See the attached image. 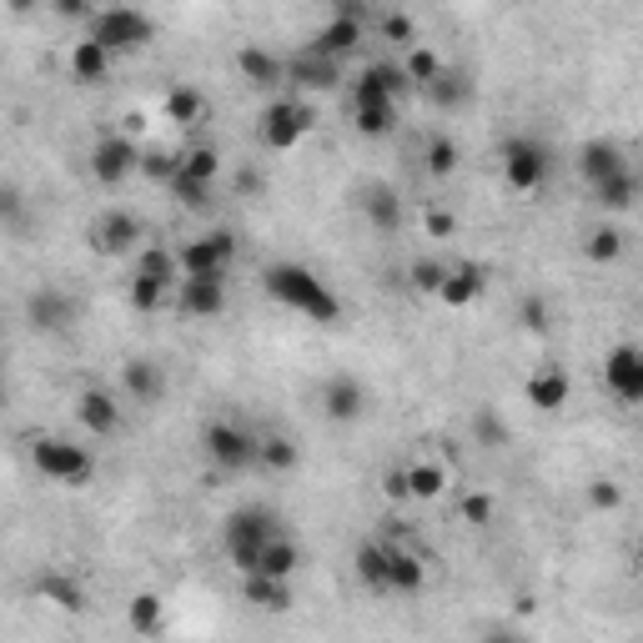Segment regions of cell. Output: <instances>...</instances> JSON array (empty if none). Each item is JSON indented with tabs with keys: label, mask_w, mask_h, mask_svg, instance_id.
<instances>
[{
	"label": "cell",
	"mask_w": 643,
	"mask_h": 643,
	"mask_svg": "<svg viewBox=\"0 0 643 643\" xmlns=\"http://www.w3.org/2000/svg\"><path fill=\"white\" fill-rule=\"evenodd\" d=\"M498 162H503V181L513 187V192H523V196L543 192V181L553 177V151H548L538 137H523V131L503 141Z\"/></svg>",
	"instance_id": "5b68a950"
},
{
	"label": "cell",
	"mask_w": 643,
	"mask_h": 643,
	"mask_svg": "<svg viewBox=\"0 0 643 643\" xmlns=\"http://www.w3.org/2000/svg\"><path fill=\"white\" fill-rule=\"evenodd\" d=\"M76 322V297L66 287H36L26 297V327L41 337H61Z\"/></svg>",
	"instance_id": "4fadbf2b"
},
{
	"label": "cell",
	"mask_w": 643,
	"mask_h": 643,
	"mask_svg": "<svg viewBox=\"0 0 643 643\" xmlns=\"http://www.w3.org/2000/svg\"><path fill=\"white\" fill-rule=\"evenodd\" d=\"M397 66H402V76H408V86H427V81H433V76H438V70H442V61H438V55H433V51H427V46H412V51L402 55Z\"/></svg>",
	"instance_id": "7bdbcfd3"
},
{
	"label": "cell",
	"mask_w": 643,
	"mask_h": 643,
	"mask_svg": "<svg viewBox=\"0 0 643 643\" xmlns=\"http://www.w3.org/2000/svg\"><path fill=\"white\" fill-rule=\"evenodd\" d=\"M202 452L217 473H247V467H257V433L217 417V423L202 427Z\"/></svg>",
	"instance_id": "8992f818"
},
{
	"label": "cell",
	"mask_w": 643,
	"mask_h": 643,
	"mask_svg": "<svg viewBox=\"0 0 643 643\" xmlns=\"http://www.w3.org/2000/svg\"><path fill=\"white\" fill-rule=\"evenodd\" d=\"M282 533H287V528H282V518H277L267 503H242V507L227 513V523H221V548H227V558H232L236 574L252 578L257 574L261 548Z\"/></svg>",
	"instance_id": "7a4b0ae2"
},
{
	"label": "cell",
	"mask_w": 643,
	"mask_h": 643,
	"mask_svg": "<svg viewBox=\"0 0 643 643\" xmlns=\"http://www.w3.org/2000/svg\"><path fill=\"white\" fill-rule=\"evenodd\" d=\"M126 297H131V307H137V312H162L166 307V297H171V287H166V282H156V277H131V282H126Z\"/></svg>",
	"instance_id": "f35d334b"
},
{
	"label": "cell",
	"mask_w": 643,
	"mask_h": 643,
	"mask_svg": "<svg viewBox=\"0 0 643 643\" xmlns=\"http://www.w3.org/2000/svg\"><path fill=\"white\" fill-rule=\"evenodd\" d=\"M383 498L387 503H408V478H402V467H387L383 473Z\"/></svg>",
	"instance_id": "db71d44e"
},
{
	"label": "cell",
	"mask_w": 643,
	"mask_h": 643,
	"mask_svg": "<svg viewBox=\"0 0 643 643\" xmlns=\"http://www.w3.org/2000/svg\"><path fill=\"white\" fill-rule=\"evenodd\" d=\"M523 397H528V408L538 412H558L568 397H574V383H568V372L563 368H538L528 383H523Z\"/></svg>",
	"instance_id": "7402d4cb"
},
{
	"label": "cell",
	"mask_w": 643,
	"mask_h": 643,
	"mask_svg": "<svg viewBox=\"0 0 643 643\" xmlns=\"http://www.w3.org/2000/svg\"><path fill=\"white\" fill-rule=\"evenodd\" d=\"M352 126L362 137H393L397 131V106H352Z\"/></svg>",
	"instance_id": "ab89813d"
},
{
	"label": "cell",
	"mask_w": 643,
	"mask_h": 643,
	"mask_svg": "<svg viewBox=\"0 0 643 643\" xmlns=\"http://www.w3.org/2000/svg\"><path fill=\"white\" fill-rule=\"evenodd\" d=\"M402 97H408V76L397 61H372V66L357 70L352 106H397Z\"/></svg>",
	"instance_id": "8fae6325"
},
{
	"label": "cell",
	"mask_w": 643,
	"mask_h": 643,
	"mask_svg": "<svg viewBox=\"0 0 643 643\" xmlns=\"http://www.w3.org/2000/svg\"><path fill=\"white\" fill-rule=\"evenodd\" d=\"M76 423H81L86 433H97V438L116 433V427H121V397L106 393V387H81V393H76Z\"/></svg>",
	"instance_id": "ac0fdd59"
},
{
	"label": "cell",
	"mask_w": 643,
	"mask_h": 643,
	"mask_svg": "<svg viewBox=\"0 0 643 643\" xmlns=\"http://www.w3.org/2000/svg\"><path fill=\"white\" fill-rule=\"evenodd\" d=\"M177 307L187 317H221L227 312V277H181L177 282Z\"/></svg>",
	"instance_id": "9a60e30c"
},
{
	"label": "cell",
	"mask_w": 643,
	"mask_h": 643,
	"mask_svg": "<svg viewBox=\"0 0 643 643\" xmlns=\"http://www.w3.org/2000/svg\"><path fill=\"white\" fill-rule=\"evenodd\" d=\"M121 387H126V397H137V402H162V397H166L162 362H151V357H131L126 372H121Z\"/></svg>",
	"instance_id": "d4e9b609"
},
{
	"label": "cell",
	"mask_w": 643,
	"mask_h": 643,
	"mask_svg": "<svg viewBox=\"0 0 643 643\" xmlns=\"http://www.w3.org/2000/svg\"><path fill=\"white\" fill-rule=\"evenodd\" d=\"M368 387L357 383V377H327L322 383V412H327L332 423H362L368 417Z\"/></svg>",
	"instance_id": "e0dca14e"
},
{
	"label": "cell",
	"mask_w": 643,
	"mask_h": 643,
	"mask_svg": "<svg viewBox=\"0 0 643 643\" xmlns=\"http://www.w3.org/2000/svg\"><path fill=\"white\" fill-rule=\"evenodd\" d=\"M242 599L261 614H287L292 608V583H277V578H242Z\"/></svg>",
	"instance_id": "83f0119b"
},
{
	"label": "cell",
	"mask_w": 643,
	"mask_h": 643,
	"mask_svg": "<svg viewBox=\"0 0 643 643\" xmlns=\"http://www.w3.org/2000/svg\"><path fill=\"white\" fill-rule=\"evenodd\" d=\"M593 202L603 206V211H633V202H639V177H633V166L629 171H618V177L599 181L593 187Z\"/></svg>",
	"instance_id": "1f68e13d"
},
{
	"label": "cell",
	"mask_w": 643,
	"mask_h": 643,
	"mask_svg": "<svg viewBox=\"0 0 643 643\" xmlns=\"http://www.w3.org/2000/svg\"><path fill=\"white\" fill-rule=\"evenodd\" d=\"M423 227H427V236H452V217L448 211H438V206L423 217Z\"/></svg>",
	"instance_id": "9f6ffc18"
},
{
	"label": "cell",
	"mask_w": 643,
	"mask_h": 643,
	"mask_svg": "<svg viewBox=\"0 0 643 643\" xmlns=\"http://www.w3.org/2000/svg\"><path fill=\"white\" fill-rule=\"evenodd\" d=\"M287 81L301 86V91H337L343 86V66L337 61H322V55L301 51L287 61Z\"/></svg>",
	"instance_id": "44dd1931"
},
{
	"label": "cell",
	"mask_w": 643,
	"mask_h": 643,
	"mask_svg": "<svg viewBox=\"0 0 643 643\" xmlns=\"http://www.w3.org/2000/svg\"><path fill=\"white\" fill-rule=\"evenodd\" d=\"M518 322L528 332H548V301L543 297H523L518 301Z\"/></svg>",
	"instance_id": "816d5d0a"
},
{
	"label": "cell",
	"mask_w": 643,
	"mask_h": 643,
	"mask_svg": "<svg viewBox=\"0 0 643 643\" xmlns=\"http://www.w3.org/2000/svg\"><path fill=\"white\" fill-rule=\"evenodd\" d=\"M257 187H261L257 171H242V177H236V192H257Z\"/></svg>",
	"instance_id": "6f0895ef"
},
{
	"label": "cell",
	"mask_w": 643,
	"mask_h": 643,
	"mask_svg": "<svg viewBox=\"0 0 643 643\" xmlns=\"http://www.w3.org/2000/svg\"><path fill=\"white\" fill-rule=\"evenodd\" d=\"M30 463H36L41 478L61 483V488H86V483L97 478L91 448H81V442H70V438H36L30 442Z\"/></svg>",
	"instance_id": "277c9868"
},
{
	"label": "cell",
	"mask_w": 643,
	"mask_h": 643,
	"mask_svg": "<svg viewBox=\"0 0 643 643\" xmlns=\"http://www.w3.org/2000/svg\"><path fill=\"white\" fill-rule=\"evenodd\" d=\"M141 217L137 211H121V206H111V211H101L97 221H91V252L97 257H131V252L141 247Z\"/></svg>",
	"instance_id": "30bf717a"
},
{
	"label": "cell",
	"mask_w": 643,
	"mask_h": 643,
	"mask_svg": "<svg viewBox=\"0 0 643 643\" xmlns=\"http://www.w3.org/2000/svg\"><path fill=\"white\" fill-rule=\"evenodd\" d=\"M297 442L282 438V433H272V438H257V467H272V473H292L297 467Z\"/></svg>",
	"instance_id": "8d00e7d4"
},
{
	"label": "cell",
	"mask_w": 643,
	"mask_h": 643,
	"mask_svg": "<svg viewBox=\"0 0 643 643\" xmlns=\"http://www.w3.org/2000/svg\"><path fill=\"white\" fill-rule=\"evenodd\" d=\"M362 36H368V5L357 11L352 0H337V11H332V21H322V26L312 30V41H307V51L322 55V61H337L343 66L347 55L362 46Z\"/></svg>",
	"instance_id": "52a82bcc"
},
{
	"label": "cell",
	"mask_w": 643,
	"mask_h": 643,
	"mask_svg": "<svg viewBox=\"0 0 643 643\" xmlns=\"http://www.w3.org/2000/svg\"><path fill=\"white\" fill-rule=\"evenodd\" d=\"M91 177L101 181V187H121L126 177H137L141 166V151L131 137H121V131H111V137H101L97 146H91Z\"/></svg>",
	"instance_id": "7c38bea8"
},
{
	"label": "cell",
	"mask_w": 643,
	"mask_h": 643,
	"mask_svg": "<svg viewBox=\"0 0 643 643\" xmlns=\"http://www.w3.org/2000/svg\"><path fill=\"white\" fill-rule=\"evenodd\" d=\"M137 272L141 277H156V282H166V287H177L181 282V272H177V257L166 247H141V257H137Z\"/></svg>",
	"instance_id": "b9f144b4"
},
{
	"label": "cell",
	"mask_w": 643,
	"mask_h": 643,
	"mask_svg": "<svg viewBox=\"0 0 643 643\" xmlns=\"http://www.w3.org/2000/svg\"><path fill=\"white\" fill-rule=\"evenodd\" d=\"M261 292H267L277 307L312 317V322H322V327L343 322V301H337V292H332L312 267H301V261H272V267H261Z\"/></svg>",
	"instance_id": "6da1fadb"
},
{
	"label": "cell",
	"mask_w": 643,
	"mask_h": 643,
	"mask_svg": "<svg viewBox=\"0 0 643 643\" xmlns=\"http://www.w3.org/2000/svg\"><path fill=\"white\" fill-rule=\"evenodd\" d=\"M86 26H91L86 41H97L111 61H116V55H137L156 41V21H151L146 11H137V5H106V11H97Z\"/></svg>",
	"instance_id": "3957f363"
},
{
	"label": "cell",
	"mask_w": 643,
	"mask_h": 643,
	"mask_svg": "<svg viewBox=\"0 0 643 643\" xmlns=\"http://www.w3.org/2000/svg\"><path fill=\"white\" fill-rule=\"evenodd\" d=\"M236 70H242V81L261 86V91H272V86L287 81V61L272 51H261V46H242V51H236Z\"/></svg>",
	"instance_id": "cb8c5ba5"
},
{
	"label": "cell",
	"mask_w": 643,
	"mask_h": 643,
	"mask_svg": "<svg viewBox=\"0 0 643 643\" xmlns=\"http://www.w3.org/2000/svg\"><path fill=\"white\" fill-rule=\"evenodd\" d=\"M387 538H372V543H362L357 548V558H352V568H357V583L368 593H387Z\"/></svg>",
	"instance_id": "4316f807"
},
{
	"label": "cell",
	"mask_w": 643,
	"mask_h": 643,
	"mask_svg": "<svg viewBox=\"0 0 643 643\" xmlns=\"http://www.w3.org/2000/svg\"><path fill=\"white\" fill-rule=\"evenodd\" d=\"M317 126V111L307 106V101L297 97H277L267 101V111H261V126H257V137L267 151H292L307 131Z\"/></svg>",
	"instance_id": "ba28073f"
},
{
	"label": "cell",
	"mask_w": 643,
	"mask_h": 643,
	"mask_svg": "<svg viewBox=\"0 0 643 643\" xmlns=\"http://www.w3.org/2000/svg\"><path fill=\"white\" fill-rule=\"evenodd\" d=\"M232 257H236L232 232H202V236H192V242H181L177 272L181 277H227Z\"/></svg>",
	"instance_id": "9c48e42d"
},
{
	"label": "cell",
	"mask_w": 643,
	"mask_h": 643,
	"mask_svg": "<svg viewBox=\"0 0 643 643\" xmlns=\"http://www.w3.org/2000/svg\"><path fill=\"white\" fill-rule=\"evenodd\" d=\"M166 187H171V196H177L187 211H206V206H211V187H206V181H192V177H181L177 171Z\"/></svg>",
	"instance_id": "f6af8a7d"
},
{
	"label": "cell",
	"mask_w": 643,
	"mask_h": 643,
	"mask_svg": "<svg viewBox=\"0 0 643 643\" xmlns=\"http://www.w3.org/2000/svg\"><path fill=\"white\" fill-rule=\"evenodd\" d=\"M70 76L81 86H101L111 76V55L97 41H76L70 46Z\"/></svg>",
	"instance_id": "f1b7e54d"
},
{
	"label": "cell",
	"mask_w": 643,
	"mask_h": 643,
	"mask_svg": "<svg viewBox=\"0 0 643 643\" xmlns=\"http://www.w3.org/2000/svg\"><path fill=\"white\" fill-rule=\"evenodd\" d=\"M623 247H629V242H623V232L603 221V227H593V232H589V242H583V257L603 267V261H618V257H623Z\"/></svg>",
	"instance_id": "74e56055"
},
{
	"label": "cell",
	"mask_w": 643,
	"mask_h": 643,
	"mask_svg": "<svg viewBox=\"0 0 643 643\" xmlns=\"http://www.w3.org/2000/svg\"><path fill=\"white\" fill-rule=\"evenodd\" d=\"M473 433H478L483 448H507V423L498 417L493 408H483L478 417H473Z\"/></svg>",
	"instance_id": "7dc6e473"
},
{
	"label": "cell",
	"mask_w": 643,
	"mask_h": 643,
	"mask_svg": "<svg viewBox=\"0 0 643 643\" xmlns=\"http://www.w3.org/2000/svg\"><path fill=\"white\" fill-rule=\"evenodd\" d=\"M442 272H448V267H442L438 257H417L408 267V282H412V292H423V297H438V287H442Z\"/></svg>",
	"instance_id": "ee69618b"
},
{
	"label": "cell",
	"mask_w": 643,
	"mask_h": 643,
	"mask_svg": "<svg viewBox=\"0 0 643 643\" xmlns=\"http://www.w3.org/2000/svg\"><path fill=\"white\" fill-rule=\"evenodd\" d=\"M603 383L618 402H643V352L633 343H618L603 357Z\"/></svg>",
	"instance_id": "5bb4252c"
},
{
	"label": "cell",
	"mask_w": 643,
	"mask_h": 643,
	"mask_svg": "<svg viewBox=\"0 0 643 643\" xmlns=\"http://www.w3.org/2000/svg\"><path fill=\"white\" fill-rule=\"evenodd\" d=\"M483 643H528V639H523V633H503V629H498V633H488Z\"/></svg>",
	"instance_id": "680465c9"
},
{
	"label": "cell",
	"mask_w": 643,
	"mask_h": 643,
	"mask_svg": "<svg viewBox=\"0 0 643 643\" xmlns=\"http://www.w3.org/2000/svg\"><path fill=\"white\" fill-rule=\"evenodd\" d=\"M51 11L61 15V21H91V15H97L91 5H86V0H55Z\"/></svg>",
	"instance_id": "11a10c76"
},
{
	"label": "cell",
	"mask_w": 643,
	"mask_h": 643,
	"mask_svg": "<svg viewBox=\"0 0 643 643\" xmlns=\"http://www.w3.org/2000/svg\"><path fill=\"white\" fill-rule=\"evenodd\" d=\"M26 217H30V206H26V196H21V187L0 181V221H5V227H26Z\"/></svg>",
	"instance_id": "c3c4849f"
},
{
	"label": "cell",
	"mask_w": 643,
	"mask_h": 643,
	"mask_svg": "<svg viewBox=\"0 0 643 643\" xmlns=\"http://www.w3.org/2000/svg\"><path fill=\"white\" fill-rule=\"evenodd\" d=\"M402 478H408V498H417V503H433V498L448 493V467L438 463H412L402 467Z\"/></svg>",
	"instance_id": "d6a6232c"
},
{
	"label": "cell",
	"mask_w": 643,
	"mask_h": 643,
	"mask_svg": "<svg viewBox=\"0 0 643 643\" xmlns=\"http://www.w3.org/2000/svg\"><path fill=\"white\" fill-rule=\"evenodd\" d=\"M126 618H131V629H137L141 639H156V633H162V623H166L162 599H156V593H137V599L126 603Z\"/></svg>",
	"instance_id": "d590c367"
},
{
	"label": "cell",
	"mask_w": 643,
	"mask_h": 643,
	"mask_svg": "<svg viewBox=\"0 0 643 643\" xmlns=\"http://www.w3.org/2000/svg\"><path fill=\"white\" fill-rule=\"evenodd\" d=\"M202 116H206V97L196 86H171V91H166V121L196 126Z\"/></svg>",
	"instance_id": "e575fe53"
},
{
	"label": "cell",
	"mask_w": 643,
	"mask_h": 643,
	"mask_svg": "<svg viewBox=\"0 0 643 643\" xmlns=\"http://www.w3.org/2000/svg\"><path fill=\"white\" fill-rule=\"evenodd\" d=\"M5 402H11V387L0 383V412H5Z\"/></svg>",
	"instance_id": "91938a15"
},
{
	"label": "cell",
	"mask_w": 643,
	"mask_h": 643,
	"mask_svg": "<svg viewBox=\"0 0 643 643\" xmlns=\"http://www.w3.org/2000/svg\"><path fill=\"white\" fill-rule=\"evenodd\" d=\"M423 166H427V177L433 181H448L452 171L463 166V146L438 131V137H427V146H423Z\"/></svg>",
	"instance_id": "836d02e7"
},
{
	"label": "cell",
	"mask_w": 643,
	"mask_h": 643,
	"mask_svg": "<svg viewBox=\"0 0 643 643\" xmlns=\"http://www.w3.org/2000/svg\"><path fill=\"white\" fill-rule=\"evenodd\" d=\"M427 589V563L417 558V553H408V548H387V593H402V599H412V593Z\"/></svg>",
	"instance_id": "603a6c76"
},
{
	"label": "cell",
	"mask_w": 643,
	"mask_h": 643,
	"mask_svg": "<svg viewBox=\"0 0 643 643\" xmlns=\"http://www.w3.org/2000/svg\"><path fill=\"white\" fill-rule=\"evenodd\" d=\"M221 171V151L217 146H192V151H181V177H192V181H217Z\"/></svg>",
	"instance_id": "60d3db41"
},
{
	"label": "cell",
	"mask_w": 643,
	"mask_h": 643,
	"mask_svg": "<svg viewBox=\"0 0 643 643\" xmlns=\"http://www.w3.org/2000/svg\"><path fill=\"white\" fill-rule=\"evenodd\" d=\"M618 171H629V151L618 146L614 137H593V141H583V146H578V177L589 181V187L618 177Z\"/></svg>",
	"instance_id": "2e32d148"
},
{
	"label": "cell",
	"mask_w": 643,
	"mask_h": 643,
	"mask_svg": "<svg viewBox=\"0 0 643 643\" xmlns=\"http://www.w3.org/2000/svg\"><path fill=\"white\" fill-rule=\"evenodd\" d=\"M137 171H141V177H151V181H171L181 171V156H177V151H141Z\"/></svg>",
	"instance_id": "bcb514c9"
},
{
	"label": "cell",
	"mask_w": 643,
	"mask_h": 643,
	"mask_svg": "<svg viewBox=\"0 0 643 643\" xmlns=\"http://www.w3.org/2000/svg\"><path fill=\"white\" fill-rule=\"evenodd\" d=\"M488 292V272H483L478 261H452L448 272H442V287H438V301L452 307V312H463L473 301Z\"/></svg>",
	"instance_id": "d6986e66"
},
{
	"label": "cell",
	"mask_w": 643,
	"mask_h": 643,
	"mask_svg": "<svg viewBox=\"0 0 643 643\" xmlns=\"http://www.w3.org/2000/svg\"><path fill=\"white\" fill-rule=\"evenodd\" d=\"M36 593H41L46 603H55L61 614H86V589L76 583V578H66V574L36 578Z\"/></svg>",
	"instance_id": "4dcf8cb0"
},
{
	"label": "cell",
	"mask_w": 643,
	"mask_h": 643,
	"mask_svg": "<svg viewBox=\"0 0 643 643\" xmlns=\"http://www.w3.org/2000/svg\"><path fill=\"white\" fill-rule=\"evenodd\" d=\"M301 568V548L292 533L272 538V543L261 548V558H257V574L252 578H277V583H292V574Z\"/></svg>",
	"instance_id": "484cf974"
},
{
	"label": "cell",
	"mask_w": 643,
	"mask_h": 643,
	"mask_svg": "<svg viewBox=\"0 0 643 643\" xmlns=\"http://www.w3.org/2000/svg\"><path fill=\"white\" fill-rule=\"evenodd\" d=\"M377 26H383L387 41H397V46H408V51H412V36H417L412 15H402V11H383V21H377Z\"/></svg>",
	"instance_id": "681fc988"
},
{
	"label": "cell",
	"mask_w": 643,
	"mask_h": 643,
	"mask_svg": "<svg viewBox=\"0 0 643 643\" xmlns=\"http://www.w3.org/2000/svg\"><path fill=\"white\" fill-rule=\"evenodd\" d=\"M357 206H362V217H368L377 232H397V227H402V192L387 187V181H368L362 196H357Z\"/></svg>",
	"instance_id": "ffe728a7"
},
{
	"label": "cell",
	"mask_w": 643,
	"mask_h": 643,
	"mask_svg": "<svg viewBox=\"0 0 643 643\" xmlns=\"http://www.w3.org/2000/svg\"><path fill=\"white\" fill-rule=\"evenodd\" d=\"M589 503L608 513V507H618V503H623V488H618L614 478H599V483H589Z\"/></svg>",
	"instance_id": "f5cc1de1"
},
{
	"label": "cell",
	"mask_w": 643,
	"mask_h": 643,
	"mask_svg": "<svg viewBox=\"0 0 643 643\" xmlns=\"http://www.w3.org/2000/svg\"><path fill=\"white\" fill-rule=\"evenodd\" d=\"M423 91H427V101H433V106H442V111H458V106H463L467 97H473V81H467L463 70L442 66L438 76H433V81L423 86Z\"/></svg>",
	"instance_id": "f546056e"
},
{
	"label": "cell",
	"mask_w": 643,
	"mask_h": 643,
	"mask_svg": "<svg viewBox=\"0 0 643 643\" xmlns=\"http://www.w3.org/2000/svg\"><path fill=\"white\" fill-rule=\"evenodd\" d=\"M463 523H467V528H488V523H493V498H488V493H467L463 498Z\"/></svg>",
	"instance_id": "f907efd6"
}]
</instances>
